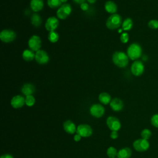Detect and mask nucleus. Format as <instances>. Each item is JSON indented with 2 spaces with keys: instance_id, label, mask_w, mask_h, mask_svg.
<instances>
[{
  "instance_id": "nucleus-1",
  "label": "nucleus",
  "mask_w": 158,
  "mask_h": 158,
  "mask_svg": "<svg viewBox=\"0 0 158 158\" xmlns=\"http://www.w3.org/2000/svg\"><path fill=\"white\" fill-rule=\"evenodd\" d=\"M128 57L123 51H115L112 57L113 63L120 68H125L128 64Z\"/></svg>"
},
{
  "instance_id": "nucleus-2",
  "label": "nucleus",
  "mask_w": 158,
  "mask_h": 158,
  "mask_svg": "<svg viewBox=\"0 0 158 158\" xmlns=\"http://www.w3.org/2000/svg\"><path fill=\"white\" fill-rule=\"evenodd\" d=\"M142 54V48L141 46L136 43H134L131 44L127 50V54L129 59L132 60H135L139 58Z\"/></svg>"
},
{
  "instance_id": "nucleus-3",
  "label": "nucleus",
  "mask_w": 158,
  "mask_h": 158,
  "mask_svg": "<svg viewBox=\"0 0 158 158\" xmlns=\"http://www.w3.org/2000/svg\"><path fill=\"white\" fill-rule=\"evenodd\" d=\"M122 24V17L118 14H111L106 20V25L107 28L115 30L120 27Z\"/></svg>"
},
{
  "instance_id": "nucleus-4",
  "label": "nucleus",
  "mask_w": 158,
  "mask_h": 158,
  "mask_svg": "<svg viewBox=\"0 0 158 158\" xmlns=\"http://www.w3.org/2000/svg\"><path fill=\"white\" fill-rule=\"evenodd\" d=\"M72 12V7L69 4H63L58 8L56 15L58 19L64 20L67 19Z\"/></svg>"
},
{
  "instance_id": "nucleus-5",
  "label": "nucleus",
  "mask_w": 158,
  "mask_h": 158,
  "mask_svg": "<svg viewBox=\"0 0 158 158\" xmlns=\"http://www.w3.org/2000/svg\"><path fill=\"white\" fill-rule=\"evenodd\" d=\"M16 38V33L14 31L10 29H4L0 33L1 40L5 43H9L12 42Z\"/></svg>"
},
{
  "instance_id": "nucleus-6",
  "label": "nucleus",
  "mask_w": 158,
  "mask_h": 158,
  "mask_svg": "<svg viewBox=\"0 0 158 158\" xmlns=\"http://www.w3.org/2000/svg\"><path fill=\"white\" fill-rule=\"evenodd\" d=\"M28 46L31 51L36 52L40 49L41 46V40L38 35H34L31 36L28 41Z\"/></svg>"
},
{
  "instance_id": "nucleus-7",
  "label": "nucleus",
  "mask_w": 158,
  "mask_h": 158,
  "mask_svg": "<svg viewBox=\"0 0 158 158\" xmlns=\"http://www.w3.org/2000/svg\"><path fill=\"white\" fill-rule=\"evenodd\" d=\"M76 132L81 137L87 138L92 135L93 130L91 126L88 124H80L77 127Z\"/></svg>"
},
{
  "instance_id": "nucleus-8",
  "label": "nucleus",
  "mask_w": 158,
  "mask_h": 158,
  "mask_svg": "<svg viewBox=\"0 0 158 158\" xmlns=\"http://www.w3.org/2000/svg\"><path fill=\"white\" fill-rule=\"evenodd\" d=\"M108 128L112 131H118L121 128V123L118 118L114 116L108 117L106 120Z\"/></svg>"
},
{
  "instance_id": "nucleus-9",
  "label": "nucleus",
  "mask_w": 158,
  "mask_h": 158,
  "mask_svg": "<svg viewBox=\"0 0 158 158\" xmlns=\"http://www.w3.org/2000/svg\"><path fill=\"white\" fill-rule=\"evenodd\" d=\"M144 70V66L142 62L139 60H135L131 66V72L132 74L136 77L141 75Z\"/></svg>"
},
{
  "instance_id": "nucleus-10",
  "label": "nucleus",
  "mask_w": 158,
  "mask_h": 158,
  "mask_svg": "<svg viewBox=\"0 0 158 158\" xmlns=\"http://www.w3.org/2000/svg\"><path fill=\"white\" fill-rule=\"evenodd\" d=\"M89 112L92 116L96 118H100L104 114L105 109L101 104H94L90 107Z\"/></svg>"
},
{
  "instance_id": "nucleus-11",
  "label": "nucleus",
  "mask_w": 158,
  "mask_h": 158,
  "mask_svg": "<svg viewBox=\"0 0 158 158\" xmlns=\"http://www.w3.org/2000/svg\"><path fill=\"white\" fill-rule=\"evenodd\" d=\"M59 25V21L58 19L56 17L52 16L49 18L46 21L45 28L46 30L49 32L55 31Z\"/></svg>"
},
{
  "instance_id": "nucleus-12",
  "label": "nucleus",
  "mask_w": 158,
  "mask_h": 158,
  "mask_svg": "<svg viewBox=\"0 0 158 158\" xmlns=\"http://www.w3.org/2000/svg\"><path fill=\"white\" fill-rule=\"evenodd\" d=\"M133 146L135 149L137 151L143 152L146 151L149 148V144L148 140L141 138L135 141L133 143Z\"/></svg>"
},
{
  "instance_id": "nucleus-13",
  "label": "nucleus",
  "mask_w": 158,
  "mask_h": 158,
  "mask_svg": "<svg viewBox=\"0 0 158 158\" xmlns=\"http://www.w3.org/2000/svg\"><path fill=\"white\" fill-rule=\"evenodd\" d=\"M35 59L40 64H46L49 60V56L45 51L40 49L35 52Z\"/></svg>"
},
{
  "instance_id": "nucleus-14",
  "label": "nucleus",
  "mask_w": 158,
  "mask_h": 158,
  "mask_svg": "<svg viewBox=\"0 0 158 158\" xmlns=\"http://www.w3.org/2000/svg\"><path fill=\"white\" fill-rule=\"evenodd\" d=\"M25 104V99L21 95L14 96L10 101V104L14 109H19Z\"/></svg>"
},
{
  "instance_id": "nucleus-15",
  "label": "nucleus",
  "mask_w": 158,
  "mask_h": 158,
  "mask_svg": "<svg viewBox=\"0 0 158 158\" xmlns=\"http://www.w3.org/2000/svg\"><path fill=\"white\" fill-rule=\"evenodd\" d=\"M123 106L124 105L123 101L120 99L117 98L112 99L110 102V106L111 109L115 112L122 110V109L123 108Z\"/></svg>"
},
{
  "instance_id": "nucleus-16",
  "label": "nucleus",
  "mask_w": 158,
  "mask_h": 158,
  "mask_svg": "<svg viewBox=\"0 0 158 158\" xmlns=\"http://www.w3.org/2000/svg\"><path fill=\"white\" fill-rule=\"evenodd\" d=\"M30 6L33 12H37L43 9L44 7V2L43 0H31Z\"/></svg>"
},
{
  "instance_id": "nucleus-17",
  "label": "nucleus",
  "mask_w": 158,
  "mask_h": 158,
  "mask_svg": "<svg viewBox=\"0 0 158 158\" xmlns=\"http://www.w3.org/2000/svg\"><path fill=\"white\" fill-rule=\"evenodd\" d=\"M64 130L69 134H73L77 131V128L75 123L71 120H67L63 123Z\"/></svg>"
},
{
  "instance_id": "nucleus-18",
  "label": "nucleus",
  "mask_w": 158,
  "mask_h": 158,
  "mask_svg": "<svg viewBox=\"0 0 158 158\" xmlns=\"http://www.w3.org/2000/svg\"><path fill=\"white\" fill-rule=\"evenodd\" d=\"M21 91L26 96L32 95L35 91V86L31 83H25L22 86Z\"/></svg>"
},
{
  "instance_id": "nucleus-19",
  "label": "nucleus",
  "mask_w": 158,
  "mask_h": 158,
  "mask_svg": "<svg viewBox=\"0 0 158 158\" xmlns=\"http://www.w3.org/2000/svg\"><path fill=\"white\" fill-rule=\"evenodd\" d=\"M104 9L106 11L110 14H116L117 11V6L112 1H107L104 4Z\"/></svg>"
},
{
  "instance_id": "nucleus-20",
  "label": "nucleus",
  "mask_w": 158,
  "mask_h": 158,
  "mask_svg": "<svg viewBox=\"0 0 158 158\" xmlns=\"http://www.w3.org/2000/svg\"><path fill=\"white\" fill-rule=\"evenodd\" d=\"M131 156V150L129 148H123L117 152V158H130Z\"/></svg>"
},
{
  "instance_id": "nucleus-21",
  "label": "nucleus",
  "mask_w": 158,
  "mask_h": 158,
  "mask_svg": "<svg viewBox=\"0 0 158 158\" xmlns=\"http://www.w3.org/2000/svg\"><path fill=\"white\" fill-rule=\"evenodd\" d=\"M35 57V54L31 49H25L22 52V58L27 62L32 61Z\"/></svg>"
},
{
  "instance_id": "nucleus-22",
  "label": "nucleus",
  "mask_w": 158,
  "mask_h": 158,
  "mask_svg": "<svg viewBox=\"0 0 158 158\" xmlns=\"http://www.w3.org/2000/svg\"><path fill=\"white\" fill-rule=\"evenodd\" d=\"M98 99H99V101H100V102L104 105L110 104V102L112 100L110 95L109 93H106V92H102V93H100L98 96Z\"/></svg>"
},
{
  "instance_id": "nucleus-23",
  "label": "nucleus",
  "mask_w": 158,
  "mask_h": 158,
  "mask_svg": "<svg viewBox=\"0 0 158 158\" xmlns=\"http://www.w3.org/2000/svg\"><path fill=\"white\" fill-rule=\"evenodd\" d=\"M133 22L131 19L128 17L125 19L123 22H122V29L124 31H129L133 27Z\"/></svg>"
},
{
  "instance_id": "nucleus-24",
  "label": "nucleus",
  "mask_w": 158,
  "mask_h": 158,
  "mask_svg": "<svg viewBox=\"0 0 158 158\" xmlns=\"http://www.w3.org/2000/svg\"><path fill=\"white\" fill-rule=\"evenodd\" d=\"M31 22L32 25L36 27H38L39 26H40L42 23V20L40 15H39L36 13L33 14L31 18Z\"/></svg>"
},
{
  "instance_id": "nucleus-25",
  "label": "nucleus",
  "mask_w": 158,
  "mask_h": 158,
  "mask_svg": "<svg viewBox=\"0 0 158 158\" xmlns=\"http://www.w3.org/2000/svg\"><path fill=\"white\" fill-rule=\"evenodd\" d=\"M48 6L51 9H57L62 6L61 0H47Z\"/></svg>"
},
{
  "instance_id": "nucleus-26",
  "label": "nucleus",
  "mask_w": 158,
  "mask_h": 158,
  "mask_svg": "<svg viewBox=\"0 0 158 158\" xmlns=\"http://www.w3.org/2000/svg\"><path fill=\"white\" fill-rule=\"evenodd\" d=\"M48 40L51 42V43H56L59 39V34L55 31H50L48 33Z\"/></svg>"
},
{
  "instance_id": "nucleus-27",
  "label": "nucleus",
  "mask_w": 158,
  "mask_h": 158,
  "mask_svg": "<svg viewBox=\"0 0 158 158\" xmlns=\"http://www.w3.org/2000/svg\"><path fill=\"white\" fill-rule=\"evenodd\" d=\"M117 149L113 146H110L107 149V155L109 158H115L117 156Z\"/></svg>"
},
{
  "instance_id": "nucleus-28",
  "label": "nucleus",
  "mask_w": 158,
  "mask_h": 158,
  "mask_svg": "<svg viewBox=\"0 0 158 158\" xmlns=\"http://www.w3.org/2000/svg\"><path fill=\"white\" fill-rule=\"evenodd\" d=\"M25 99V104L27 106H29V107L33 106L35 103V98L33 95L27 96Z\"/></svg>"
},
{
  "instance_id": "nucleus-29",
  "label": "nucleus",
  "mask_w": 158,
  "mask_h": 158,
  "mask_svg": "<svg viewBox=\"0 0 158 158\" xmlns=\"http://www.w3.org/2000/svg\"><path fill=\"white\" fill-rule=\"evenodd\" d=\"M141 136L143 139L148 140L151 136V131L148 129H144L141 133Z\"/></svg>"
},
{
  "instance_id": "nucleus-30",
  "label": "nucleus",
  "mask_w": 158,
  "mask_h": 158,
  "mask_svg": "<svg viewBox=\"0 0 158 158\" xmlns=\"http://www.w3.org/2000/svg\"><path fill=\"white\" fill-rule=\"evenodd\" d=\"M120 40L123 43H127L129 40V35L126 33H122L120 36Z\"/></svg>"
},
{
  "instance_id": "nucleus-31",
  "label": "nucleus",
  "mask_w": 158,
  "mask_h": 158,
  "mask_svg": "<svg viewBox=\"0 0 158 158\" xmlns=\"http://www.w3.org/2000/svg\"><path fill=\"white\" fill-rule=\"evenodd\" d=\"M148 27L152 29H157L158 28V20H151L148 22Z\"/></svg>"
},
{
  "instance_id": "nucleus-32",
  "label": "nucleus",
  "mask_w": 158,
  "mask_h": 158,
  "mask_svg": "<svg viewBox=\"0 0 158 158\" xmlns=\"http://www.w3.org/2000/svg\"><path fill=\"white\" fill-rule=\"evenodd\" d=\"M151 123L152 125L155 127L158 128V114H155L154 115L152 118H151Z\"/></svg>"
},
{
  "instance_id": "nucleus-33",
  "label": "nucleus",
  "mask_w": 158,
  "mask_h": 158,
  "mask_svg": "<svg viewBox=\"0 0 158 158\" xmlns=\"http://www.w3.org/2000/svg\"><path fill=\"white\" fill-rule=\"evenodd\" d=\"M80 8L82 10L86 11L89 9V5L87 2H83L81 4H80Z\"/></svg>"
},
{
  "instance_id": "nucleus-34",
  "label": "nucleus",
  "mask_w": 158,
  "mask_h": 158,
  "mask_svg": "<svg viewBox=\"0 0 158 158\" xmlns=\"http://www.w3.org/2000/svg\"><path fill=\"white\" fill-rule=\"evenodd\" d=\"M110 136L113 139H117L118 137V133L117 131H112Z\"/></svg>"
},
{
  "instance_id": "nucleus-35",
  "label": "nucleus",
  "mask_w": 158,
  "mask_h": 158,
  "mask_svg": "<svg viewBox=\"0 0 158 158\" xmlns=\"http://www.w3.org/2000/svg\"><path fill=\"white\" fill-rule=\"evenodd\" d=\"M81 138V136L80 135L77 134V133L76 135H74V137H73V139H74L75 141H80Z\"/></svg>"
},
{
  "instance_id": "nucleus-36",
  "label": "nucleus",
  "mask_w": 158,
  "mask_h": 158,
  "mask_svg": "<svg viewBox=\"0 0 158 158\" xmlns=\"http://www.w3.org/2000/svg\"><path fill=\"white\" fill-rule=\"evenodd\" d=\"M0 158H14L11 155L9 154H6L4 155H2Z\"/></svg>"
},
{
  "instance_id": "nucleus-37",
  "label": "nucleus",
  "mask_w": 158,
  "mask_h": 158,
  "mask_svg": "<svg viewBox=\"0 0 158 158\" xmlns=\"http://www.w3.org/2000/svg\"><path fill=\"white\" fill-rule=\"evenodd\" d=\"M75 3L78 4H81L83 2H85V0H73Z\"/></svg>"
},
{
  "instance_id": "nucleus-38",
  "label": "nucleus",
  "mask_w": 158,
  "mask_h": 158,
  "mask_svg": "<svg viewBox=\"0 0 158 158\" xmlns=\"http://www.w3.org/2000/svg\"><path fill=\"white\" fill-rule=\"evenodd\" d=\"M87 1L90 4H93L96 1V0H87Z\"/></svg>"
},
{
  "instance_id": "nucleus-39",
  "label": "nucleus",
  "mask_w": 158,
  "mask_h": 158,
  "mask_svg": "<svg viewBox=\"0 0 158 158\" xmlns=\"http://www.w3.org/2000/svg\"><path fill=\"white\" fill-rule=\"evenodd\" d=\"M67 1V0H61V2H62V3H63V4H65V2Z\"/></svg>"
}]
</instances>
